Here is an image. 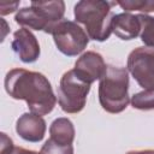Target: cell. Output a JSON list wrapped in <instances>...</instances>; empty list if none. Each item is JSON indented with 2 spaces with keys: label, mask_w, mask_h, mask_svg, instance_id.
Masks as SVG:
<instances>
[{
  "label": "cell",
  "mask_w": 154,
  "mask_h": 154,
  "mask_svg": "<svg viewBox=\"0 0 154 154\" xmlns=\"http://www.w3.org/2000/svg\"><path fill=\"white\" fill-rule=\"evenodd\" d=\"M64 14L65 2L61 0L31 1L30 7L17 11L14 20L23 28L51 34L54 25L64 19Z\"/></svg>",
  "instance_id": "4"
},
{
  "label": "cell",
  "mask_w": 154,
  "mask_h": 154,
  "mask_svg": "<svg viewBox=\"0 0 154 154\" xmlns=\"http://www.w3.org/2000/svg\"><path fill=\"white\" fill-rule=\"evenodd\" d=\"M90 85L81 79L73 69L66 71L60 78L57 93L60 108L65 113H79L85 107Z\"/></svg>",
  "instance_id": "5"
},
{
  "label": "cell",
  "mask_w": 154,
  "mask_h": 154,
  "mask_svg": "<svg viewBox=\"0 0 154 154\" xmlns=\"http://www.w3.org/2000/svg\"><path fill=\"white\" fill-rule=\"evenodd\" d=\"M116 1L81 0L73 7V16L77 23L85 26L89 38L99 42L106 41L112 34V19L114 13L112 6Z\"/></svg>",
  "instance_id": "2"
},
{
  "label": "cell",
  "mask_w": 154,
  "mask_h": 154,
  "mask_svg": "<svg viewBox=\"0 0 154 154\" xmlns=\"http://www.w3.org/2000/svg\"><path fill=\"white\" fill-rule=\"evenodd\" d=\"M141 23L140 37L146 47L154 49V17L140 13L137 14Z\"/></svg>",
  "instance_id": "13"
},
{
  "label": "cell",
  "mask_w": 154,
  "mask_h": 154,
  "mask_svg": "<svg viewBox=\"0 0 154 154\" xmlns=\"http://www.w3.org/2000/svg\"><path fill=\"white\" fill-rule=\"evenodd\" d=\"M51 34L58 51L66 57H76L82 53L90 40L84 29L69 19H63L55 24Z\"/></svg>",
  "instance_id": "6"
},
{
  "label": "cell",
  "mask_w": 154,
  "mask_h": 154,
  "mask_svg": "<svg viewBox=\"0 0 154 154\" xmlns=\"http://www.w3.org/2000/svg\"><path fill=\"white\" fill-rule=\"evenodd\" d=\"M75 134L76 131H75V126L72 122L65 117L54 119L49 126L51 140L63 146L72 144L75 140Z\"/></svg>",
  "instance_id": "12"
},
{
  "label": "cell",
  "mask_w": 154,
  "mask_h": 154,
  "mask_svg": "<svg viewBox=\"0 0 154 154\" xmlns=\"http://www.w3.org/2000/svg\"><path fill=\"white\" fill-rule=\"evenodd\" d=\"M41 154H73V146H63L53 140H47L45 144L41 147Z\"/></svg>",
  "instance_id": "16"
},
{
  "label": "cell",
  "mask_w": 154,
  "mask_h": 154,
  "mask_svg": "<svg viewBox=\"0 0 154 154\" xmlns=\"http://www.w3.org/2000/svg\"><path fill=\"white\" fill-rule=\"evenodd\" d=\"M1 149H0V154H10V152L14 148L13 146V141L5 134V132H1Z\"/></svg>",
  "instance_id": "17"
},
{
  "label": "cell",
  "mask_w": 154,
  "mask_h": 154,
  "mask_svg": "<svg viewBox=\"0 0 154 154\" xmlns=\"http://www.w3.org/2000/svg\"><path fill=\"white\" fill-rule=\"evenodd\" d=\"M46 120L35 113H23L16 122V132L26 142H40L46 134Z\"/></svg>",
  "instance_id": "10"
},
{
  "label": "cell",
  "mask_w": 154,
  "mask_h": 154,
  "mask_svg": "<svg viewBox=\"0 0 154 154\" xmlns=\"http://www.w3.org/2000/svg\"><path fill=\"white\" fill-rule=\"evenodd\" d=\"M7 7L6 8H0V13H1V16H5V14H8V13H12L13 11H16L17 10V7H18V5H19V2H12V4H8V2H4Z\"/></svg>",
  "instance_id": "18"
},
{
  "label": "cell",
  "mask_w": 154,
  "mask_h": 154,
  "mask_svg": "<svg viewBox=\"0 0 154 154\" xmlns=\"http://www.w3.org/2000/svg\"><path fill=\"white\" fill-rule=\"evenodd\" d=\"M11 47L20 61L25 64L35 63L40 58V45L36 36L26 28H20L13 34Z\"/></svg>",
  "instance_id": "9"
},
{
  "label": "cell",
  "mask_w": 154,
  "mask_h": 154,
  "mask_svg": "<svg viewBox=\"0 0 154 154\" xmlns=\"http://www.w3.org/2000/svg\"><path fill=\"white\" fill-rule=\"evenodd\" d=\"M117 5H119L125 12L131 11H140V12H154V0H123L117 1Z\"/></svg>",
  "instance_id": "15"
},
{
  "label": "cell",
  "mask_w": 154,
  "mask_h": 154,
  "mask_svg": "<svg viewBox=\"0 0 154 154\" xmlns=\"http://www.w3.org/2000/svg\"><path fill=\"white\" fill-rule=\"evenodd\" d=\"M131 106L141 111L154 109V90H143L131 96Z\"/></svg>",
  "instance_id": "14"
},
{
  "label": "cell",
  "mask_w": 154,
  "mask_h": 154,
  "mask_svg": "<svg viewBox=\"0 0 154 154\" xmlns=\"http://www.w3.org/2000/svg\"><path fill=\"white\" fill-rule=\"evenodd\" d=\"M125 154H154V149H144V150H130Z\"/></svg>",
  "instance_id": "20"
},
{
  "label": "cell",
  "mask_w": 154,
  "mask_h": 154,
  "mask_svg": "<svg viewBox=\"0 0 154 154\" xmlns=\"http://www.w3.org/2000/svg\"><path fill=\"white\" fill-rule=\"evenodd\" d=\"M99 102L112 114L123 112L129 102V71L125 67L107 65L105 75L99 82Z\"/></svg>",
  "instance_id": "3"
},
{
  "label": "cell",
  "mask_w": 154,
  "mask_h": 154,
  "mask_svg": "<svg viewBox=\"0 0 154 154\" xmlns=\"http://www.w3.org/2000/svg\"><path fill=\"white\" fill-rule=\"evenodd\" d=\"M141 23L137 14L123 12L114 14L112 19V32L120 40H134L140 35Z\"/></svg>",
  "instance_id": "11"
},
{
  "label": "cell",
  "mask_w": 154,
  "mask_h": 154,
  "mask_svg": "<svg viewBox=\"0 0 154 154\" xmlns=\"http://www.w3.org/2000/svg\"><path fill=\"white\" fill-rule=\"evenodd\" d=\"M6 93L14 100H24L31 113L46 116L57 103V96L48 78L35 71L25 69L10 70L4 81Z\"/></svg>",
  "instance_id": "1"
},
{
  "label": "cell",
  "mask_w": 154,
  "mask_h": 154,
  "mask_svg": "<svg viewBox=\"0 0 154 154\" xmlns=\"http://www.w3.org/2000/svg\"><path fill=\"white\" fill-rule=\"evenodd\" d=\"M126 69L144 90H154V49L137 47L128 57Z\"/></svg>",
  "instance_id": "7"
},
{
  "label": "cell",
  "mask_w": 154,
  "mask_h": 154,
  "mask_svg": "<svg viewBox=\"0 0 154 154\" xmlns=\"http://www.w3.org/2000/svg\"><path fill=\"white\" fill-rule=\"evenodd\" d=\"M10 154H41L38 152H35V150H29V149H25V148H22V147H14Z\"/></svg>",
  "instance_id": "19"
},
{
  "label": "cell",
  "mask_w": 154,
  "mask_h": 154,
  "mask_svg": "<svg viewBox=\"0 0 154 154\" xmlns=\"http://www.w3.org/2000/svg\"><path fill=\"white\" fill-rule=\"evenodd\" d=\"M106 69L107 65L102 55L94 51H88L76 60L73 71L81 79L88 84H93L95 81L101 79L106 72Z\"/></svg>",
  "instance_id": "8"
}]
</instances>
